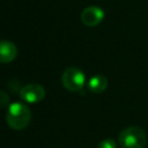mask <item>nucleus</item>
<instances>
[{
  "mask_svg": "<svg viewBox=\"0 0 148 148\" xmlns=\"http://www.w3.org/2000/svg\"><path fill=\"white\" fill-rule=\"evenodd\" d=\"M31 119V111L30 109L23 103H12L7 108L6 113V121L8 126L13 130H23L25 128Z\"/></svg>",
  "mask_w": 148,
  "mask_h": 148,
  "instance_id": "f257e3e1",
  "label": "nucleus"
},
{
  "mask_svg": "<svg viewBox=\"0 0 148 148\" xmlns=\"http://www.w3.org/2000/svg\"><path fill=\"white\" fill-rule=\"evenodd\" d=\"M146 141L145 131L138 126H130L123 130L118 138V143L121 148H143Z\"/></svg>",
  "mask_w": 148,
  "mask_h": 148,
  "instance_id": "f03ea898",
  "label": "nucleus"
},
{
  "mask_svg": "<svg viewBox=\"0 0 148 148\" xmlns=\"http://www.w3.org/2000/svg\"><path fill=\"white\" fill-rule=\"evenodd\" d=\"M86 82L83 72L76 67H68L61 75V84L69 91H80Z\"/></svg>",
  "mask_w": 148,
  "mask_h": 148,
  "instance_id": "7ed1b4c3",
  "label": "nucleus"
},
{
  "mask_svg": "<svg viewBox=\"0 0 148 148\" xmlns=\"http://www.w3.org/2000/svg\"><path fill=\"white\" fill-rule=\"evenodd\" d=\"M45 96V89L38 83H30L20 90V97L27 103H38Z\"/></svg>",
  "mask_w": 148,
  "mask_h": 148,
  "instance_id": "20e7f679",
  "label": "nucleus"
},
{
  "mask_svg": "<svg viewBox=\"0 0 148 148\" xmlns=\"http://www.w3.org/2000/svg\"><path fill=\"white\" fill-rule=\"evenodd\" d=\"M104 18V10L97 6H89L81 13V21L87 27H96Z\"/></svg>",
  "mask_w": 148,
  "mask_h": 148,
  "instance_id": "39448f33",
  "label": "nucleus"
},
{
  "mask_svg": "<svg viewBox=\"0 0 148 148\" xmlns=\"http://www.w3.org/2000/svg\"><path fill=\"white\" fill-rule=\"evenodd\" d=\"M17 56V47L9 40H0V62H12Z\"/></svg>",
  "mask_w": 148,
  "mask_h": 148,
  "instance_id": "423d86ee",
  "label": "nucleus"
},
{
  "mask_svg": "<svg viewBox=\"0 0 148 148\" xmlns=\"http://www.w3.org/2000/svg\"><path fill=\"white\" fill-rule=\"evenodd\" d=\"M88 88L90 91H92L95 94L103 92L108 88V80L104 75H101V74L94 75L88 81Z\"/></svg>",
  "mask_w": 148,
  "mask_h": 148,
  "instance_id": "0eeeda50",
  "label": "nucleus"
},
{
  "mask_svg": "<svg viewBox=\"0 0 148 148\" xmlns=\"http://www.w3.org/2000/svg\"><path fill=\"white\" fill-rule=\"evenodd\" d=\"M97 148H117V145L113 139H105L98 143Z\"/></svg>",
  "mask_w": 148,
  "mask_h": 148,
  "instance_id": "6e6552de",
  "label": "nucleus"
},
{
  "mask_svg": "<svg viewBox=\"0 0 148 148\" xmlns=\"http://www.w3.org/2000/svg\"><path fill=\"white\" fill-rule=\"evenodd\" d=\"M6 106H9V96L0 90V108H6Z\"/></svg>",
  "mask_w": 148,
  "mask_h": 148,
  "instance_id": "1a4fd4ad",
  "label": "nucleus"
}]
</instances>
